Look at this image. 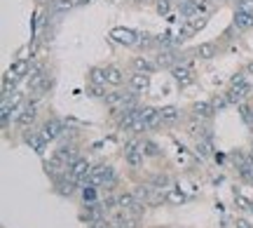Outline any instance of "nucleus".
Returning <instances> with one entry per match:
<instances>
[{
	"label": "nucleus",
	"mask_w": 253,
	"mask_h": 228,
	"mask_svg": "<svg viewBox=\"0 0 253 228\" xmlns=\"http://www.w3.org/2000/svg\"><path fill=\"white\" fill-rule=\"evenodd\" d=\"M249 92H251V85L246 82L244 75H235L230 82V90H227V99L230 104H242L249 97Z\"/></svg>",
	"instance_id": "1"
},
{
	"label": "nucleus",
	"mask_w": 253,
	"mask_h": 228,
	"mask_svg": "<svg viewBox=\"0 0 253 228\" xmlns=\"http://www.w3.org/2000/svg\"><path fill=\"white\" fill-rule=\"evenodd\" d=\"M110 38L115 40V43H120V45H126V47H131L138 43V33L136 31H131V28H113L110 31Z\"/></svg>",
	"instance_id": "2"
},
{
	"label": "nucleus",
	"mask_w": 253,
	"mask_h": 228,
	"mask_svg": "<svg viewBox=\"0 0 253 228\" xmlns=\"http://www.w3.org/2000/svg\"><path fill=\"white\" fill-rule=\"evenodd\" d=\"M171 75H173V80L178 82L181 87H185V85H190V82L195 80V71H192V66H173Z\"/></svg>",
	"instance_id": "3"
},
{
	"label": "nucleus",
	"mask_w": 253,
	"mask_h": 228,
	"mask_svg": "<svg viewBox=\"0 0 253 228\" xmlns=\"http://www.w3.org/2000/svg\"><path fill=\"white\" fill-rule=\"evenodd\" d=\"M235 26L239 28V31H249V28H253V12L239 7L235 12Z\"/></svg>",
	"instance_id": "4"
},
{
	"label": "nucleus",
	"mask_w": 253,
	"mask_h": 228,
	"mask_svg": "<svg viewBox=\"0 0 253 228\" xmlns=\"http://www.w3.org/2000/svg\"><path fill=\"white\" fill-rule=\"evenodd\" d=\"M143 148L141 146H136V144H129V146L125 148V160L129 165H131V167H138V165L143 163Z\"/></svg>",
	"instance_id": "5"
},
{
	"label": "nucleus",
	"mask_w": 253,
	"mask_h": 228,
	"mask_svg": "<svg viewBox=\"0 0 253 228\" xmlns=\"http://www.w3.org/2000/svg\"><path fill=\"white\" fill-rule=\"evenodd\" d=\"M129 87H131L134 92H145L148 87H150V75L136 71V73L129 78Z\"/></svg>",
	"instance_id": "6"
},
{
	"label": "nucleus",
	"mask_w": 253,
	"mask_h": 228,
	"mask_svg": "<svg viewBox=\"0 0 253 228\" xmlns=\"http://www.w3.org/2000/svg\"><path fill=\"white\" fill-rule=\"evenodd\" d=\"M63 132V125L59 122V120H47L45 125H42V129H40V134L47 139V141H52V139H56L59 134Z\"/></svg>",
	"instance_id": "7"
},
{
	"label": "nucleus",
	"mask_w": 253,
	"mask_h": 228,
	"mask_svg": "<svg viewBox=\"0 0 253 228\" xmlns=\"http://www.w3.org/2000/svg\"><path fill=\"white\" fill-rule=\"evenodd\" d=\"M54 160H59L63 167H71V165L75 163V160H80V158H78V153H75V148L63 146V148H59V151L54 153Z\"/></svg>",
	"instance_id": "8"
},
{
	"label": "nucleus",
	"mask_w": 253,
	"mask_h": 228,
	"mask_svg": "<svg viewBox=\"0 0 253 228\" xmlns=\"http://www.w3.org/2000/svg\"><path fill=\"white\" fill-rule=\"evenodd\" d=\"M89 163L87 160H75V163L71 165V179L73 181H82L87 174H89Z\"/></svg>",
	"instance_id": "9"
},
{
	"label": "nucleus",
	"mask_w": 253,
	"mask_h": 228,
	"mask_svg": "<svg viewBox=\"0 0 253 228\" xmlns=\"http://www.w3.org/2000/svg\"><path fill=\"white\" fill-rule=\"evenodd\" d=\"M28 71H31V68H28V61H26V59H19V61H14V64L9 66L7 78H9V80H19V78H24Z\"/></svg>",
	"instance_id": "10"
},
{
	"label": "nucleus",
	"mask_w": 253,
	"mask_h": 228,
	"mask_svg": "<svg viewBox=\"0 0 253 228\" xmlns=\"http://www.w3.org/2000/svg\"><path fill=\"white\" fill-rule=\"evenodd\" d=\"M143 122L145 129H153L162 122V111L160 109H143Z\"/></svg>",
	"instance_id": "11"
},
{
	"label": "nucleus",
	"mask_w": 253,
	"mask_h": 228,
	"mask_svg": "<svg viewBox=\"0 0 253 228\" xmlns=\"http://www.w3.org/2000/svg\"><path fill=\"white\" fill-rule=\"evenodd\" d=\"M213 111L216 109H213L209 101H197V104H192V113H195L197 118H211Z\"/></svg>",
	"instance_id": "12"
},
{
	"label": "nucleus",
	"mask_w": 253,
	"mask_h": 228,
	"mask_svg": "<svg viewBox=\"0 0 253 228\" xmlns=\"http://www.w3.org/2000/svg\"><path fill=\"white\" fill-rule=\"evenodd\" d=\"M195 14H202V12H199V0H183L181 2V17L190 19V17H195Z\"/></svg>",
	"instance_id": "13"
},
{
	"label": "nucleus",
	"mask_w": 253,
	"mask_h": 228,
	"mask_svg": "<svg viewBox=\"0 0 253 228\" xmlns=\"http://www.w3.org/2000/svg\"><path fill=\"white\" fill-rule=\"evenodd\" d=\"M36 115H38V111H36V106L33 104H28L26 109H21V113H19V125H24V127H28L33 120H36Z\"/></svg>",
	"instance_id": "14"
},
{
	"label": "nucleus",
	"mask_w": 253,
	"mask_h": 228,
	"mask_svg": "<svg viewBox=\"0 0 253 228\" xmlns=\"http://www.w3.org/2000/svg\"><path fill=\"white\" fill-rule=\"evenodd\" d=\"M155 64L162 66V68H173V64H176V55L169 52V50H164V52H160V55L155 57Z\"/></svg>",
	"instance_id": "15"
},
{
	"label": "nucleus",
	"mask_w": 253,
	"mask_h": 228,
	"mask_svg": "<svg viewBox=\"0 0 253 228\" xmlns=\"http://www.w3.org/2000/svg\"><path fill=\"white\" fill-rule=\"evenodd\" d=\"M195 55L202 57V59H211V57L218 55V47H216V43H202V45L195 50Z\"/></svg>",
	"instance_id": "16"
},
{
	"label": "nucleus",
	"mask_w": 253,
	"mask_h": 228,
	"mask_svg": "<svg viewBox=\"0 0 253 228\" xmlns=\"http://www.w3.org/2000/svg\"><path fill=\"white\" fill-rule=\"evenodd\" d=\"M26 144L28 146H33L38 151V153H42V148H45L47 144V139L42 137V134H36V132H28L26 134Z\"/></svg>",
	"instance_id": "17"
},
{
	"label": "nucleus",
	"mask_w": 253,
	"mask_h": 228,
	"mask_svg": "<svg viewBox=\"0 0 253 228\" xmlns=\"http://www.w3.org/2000/svg\"><path fill=\"white\" fill-rule=\"evenodd\" d=\"M106 80H108V85H122L125 73L120 71L118 66H110V68H106Z\"/></svg>",
	"instance_id": "18"
},
{
	"label": "nucleus",
	"mask_w": 253,
	"mask_h": 228,
	"mask_svg": "<svg viewBox=\"0 0 253 228\" xmlns=\"http://www.w3.org/2000/svg\"><path fill=\"white\" fill-rule=\"evenodd\" d=\"M155 66H157V64H150V61H148V59H143V57H136V59H134V68H136V71H141V73H153Z\"/></svg>",
	"instance_id": "19"
},
{
	"label": "nucleus",
	"mask_w": 253,
	"mask_h": 228,
	"mask_svg": "<svg viewBox=\"0 0 253 228\" xmlns=\"http://www.w3.org/2000/svg\"><path fill=\"white\" fill-rule=\"evenodd\" d=\"M204 24H207V17H202V14H195V17L188 19V24H185V26L190 28V33H195V31H199V28H204Z\"/></svg>",
	"instance_id": "20"
},
{
	"label": "nucleus",
	"mask_w": 253,
	"mask_h": 228,
	"mask_svg": "<svg viewBox=\"0 0 253 228\" xmlns=\"http://www.w3.org/2000/svg\"><path fill=\"white\" fill-rule=\"evenodd\" d=\"M160 111H162V120H164V122H173V120H178V115H181L176 106H164V109H160Z\"/></svg>",
	"instance_id": "21"
},
{
	"label": "nucleus",
	"mask_w": 253,
	"mask_h": 228,
	"mask_svg": "<svg viewBox=\"0 0 253 228\" xmlns=\"http://www.w3.org/2000/svg\"><path fill=\"white\" fill-rule=\"evenodd\" d=\"M141 148H143V153L150 155V158H155V155L162 153V151H160V146H157L155 141H143V144H141Z\"/></svg>",
	"instance_id": "22"
},
{
	"label": "nucleus",
	"mask_w": 253,
	"mask_h": 228,
	"mask_svg": "<svg viewBox=\"0 0 253 228\" xmlns=\"http://www.w3.org/2000/svg\"><path fill=\"white\" fill-rule=\"evenodd\" d=\"M118 205L122 207V210H134L138 202H134V198H131V195L126 193V195H120V198H118Z\"/></svg>",
	"instance_id": "23"
},
{
	"label": "nucleus",
	"mask_w": 253,
	"mask_h": 228,
	"mask_svg": "<svg viewBox=\"0 0 253 228\" xmlns=\"http://www.w3.org/2000/svg\"><path fill=\"white\" fill-rule=\"evenodd\" d=\"M89 78L91 82H96V85H106V71H101V68H91L89 71Z\"/></svg>",
	"instance_id": "24"
},
{
	"label": "nucleus",
	"mask_w": 253,
	"mask_h": 228,
	"mask_svg": "<svg viewBox=\"0 0 253 228\" xmlns=\"http://www.w3.org/2000/svg\"><path fill=\"white\" fill-rule=\"evenodd\" d=\"M155 43H157V45H162V47H169L171 43H176V38H171L169 31H164V33H160V36L155 38Z\"/></svg>",
	"instance_id": "25"
},
{
	"label": "nucleus",
	"mask_w": 253,
	"mask_h": 228,
	"mask_svg": "<svg viewBox=\"0 0 253 228\" xmlns=\"http://www.w3.org/2000/svg\"><path fill=\"white\" fill-rule=\"evenodd\" d=\"M197 153H199V155H209V153H211L209 139H197Z\"/></svg>",
	"instance_id": "26"
},
{
	"label": "nucleus",
	"mask_w": 253,
	"mask_h": 228,
	"mask_svg": "<svg viewBox=\"0 0 253 228\" xmlns=\"http://www.w3.org/2000/svg\"><path fill=\"white\" fill-rule=\"evenodd\" d=\"M239 172H242V176H244V179L253 181V165L251 163H244L242 167H239Z\"/></svg>",
	"instance_id": "27"
},
{
	"label": "nucleus",
	"mask_w": 253,
	"mask_h": 228,
	"mask_svg": "<svg viewBox=\"0 0 253 228\" xmlns=\"http://www.w3.org/2000/svg\"><path fill=\"white\" fill-rule=\"evenodd\" d=\"M82 198H84V202H94V200H96V191H94V186H84Z\"/></svg>",
	"instance_id": "28"
},
{
	"label": "nucleus",
	"mask_w": 253,
	"mask_h": 228,
	"mask_svg": "<svg viewBox=\"0 0 253 228\" xmlns=\"http://www.w3.org/2000/svg\"><path fill=\"white\" fill-rule=\"evenodd\" d=\"M227 104H230V99H227V94H225V97H216V99L211 101V106H213V109H216V111H220V109H225Z\"/></svg>",
	"instance_id": "29"
},
{
	"label": "nucleus",
	"mask_w": 253,
	"mask_h": 228,
	"mask_svg": "<svg viewBox=\"0 0 253 228\" xmlns=\"http://www.w3.org/2000/svg\"><path fill=\"white\" fill-rule=\"evenodd\" d=\"M169 7H171V0H160L157 2V12L160 14H169Z\"/></svg>",
	"instance_id": "30"
},
{
	"label": "nucleus",
	"mask_w": 253,
	"mask_h": 228,
	"mask_svg": "<svg viewBox=\"0 0 253 228\" xmlns=\"http://www.w3.org/2000/svg\"><path fill=\"white\" fill-rule=\"evenodd\" d=\"M89 94H91V97H106V92H103V85H96V82H94V85L89 87Z\"/></svg>",
	"instance_id": "31"
},
{
	"label": "nucleus",
	"mask_w": 253,
	"mask_h": 228,
	"mask_svg": "<svg viewBox=\"0 0 253 228\" xmlns=\"http://www.w3.org/2000/svg\"><path fill=\"white\" fill-rule=\"evenodd\" d=\"M153 43H155V40H153L150 36H148V33H143V36H138V45H141V47H150Z\"/></svg>",
	"instance_id": "32"
},
{
	"label": "nucleus",
	"mask_w": 253,
	"mask_h": 228,
	"mask_svg": "<svg viewBox=\"0 0 253 228\" xmlns=\"http://www.w3.org/2000/svg\"><path fill=\"white\" fill-rule=\"evenodd\" d=\"M59 9H71L73 5H78V0H56Z\"/></svg>",
	"instance_id": "33"
},
{
	"label": "nucleus",
	"mask_w": 253,
	"mask_h": 228,
	"mask_svg": "<svg viewBox=\"0 0 253 228\" xmlns=\"http://www.w3.org/2000/svg\"><path fill=\"white\" fill-rule=\"evenodd\" d=\"M169 200H171V202H183V200H185V198H183V193L173 191V193H169Z\"/></svg>",
	"instance_id": "34"
},
{
	"label": "nucleus",
	"mask_w": 253,
	"mask_h": 228,
	"mask_svg": "<svg viewBox=\"0 0 253 228\" xmlns=\"http://www.w3.org/2000/svg\"><path fill=\"white\" fill-rule=\"evenodd\" d=\"M61 193H68V195H71L73 193V179L68 183H61Z\"/></svg>",
	"instance_id": "35"
},
{
	"label": "nucleus",
	"mask_w": 253,
	"mask_h": 228,
	"mask_svg": "<svg viewBox=\"0 0 253 228\" xmlns=\"http://www.w3.org/2000/svg\"><path fill=\"white\" fill-rule=\"evenodd\" d=\"M237 228H251V224H249L246 219H239L237 221Z\"/></svg>",
	"instance_id": "36"
},
{
	"label": "nucleus",
	"mask_w": 253,
	"mask_h": 228,
	"mask_svg": "<svg viewBox=\"0 0 253 228\" xmlns=\"http://www.w3.org/2000/svg\"><path fill=\"white\" fill-rule=\"evenodd\" d=\"M246 71H249V73L253 75V61H251V64H249V66H246Z\"/></svg>",
	"instance_id": "37"
},
{
	"label": "nucleus",
	"mask_w": 253,
	"mask_h": 228,
	"mask_svg": "<svg viewBox=\"0 0 253 228\" xmlns=\"http://www.w3.org/2000/svg\"><path fill=\"white\" fill-rule=\"evenodd\" d=\"M84 2H89V0H78V5H84Z\"/></svg>",
	"instance_id": "38"
},
{
	"label": "nucleus",
	"mask_w": 253,
	"mask_h": 228,
	"mask_svg": "<svg viewBox=\"0 0 253 228\" xmlns=\"http://www.w3.org/2000/svg\"><path fill=\"white\" fill-rule=\"evenodd\" d=\"M251 212H253V202H251Z\"/></svg>",
	"instance_id": "39"
},
{
	"label": "nucleus",
	"mask_w": 253,
	"mask_h": 228,
	"mask_svg": "<svg viewBox=\"0 0 253 228\" xmlns=\"http://www.w3.org/2000/svg\"><path fill=\"white\" fill-rule=\"evenodd\" d=\"M251 2H253V0H251Z\"/></svg>",
	"instance_id": "40"
}]
</instances>
